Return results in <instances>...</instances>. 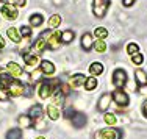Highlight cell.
I'll list each match as a JSON object with an SVG mask.
<instances>
[{
	"mask_svg": "<svg viewBox=\"0 0 147 139\" xmlns=\"http://www.w3.org/2000/svg\"><path fill=\"white\" fill-rule=\"evenodd\" d=\"M139 94H142V95H147V85H144V86H139Z\"/></svg>",
	"mask_w": 147,
	"mask_h": 139,
	"instance_id": "37",
	"label": "cell"
},
{
	"mask_svg": "<svg viewBox=\"0 0 147 139\" xmlns=\"http://www.w3.org/2000/svg\"><path fill=\"white\" fill-rule=\"evenodd\" d=\"M82 47H83V50H86V52H89L91 48L94 47V39H92V34H89V33H85L82 36Z\"/></svg>",
	"mask_w": 147,
	"mask_h": 139,
	"instance_id": "12",
	"label": "cell"
},
{
	"mask_svg": "<svg viewBox=\"0 0 147 139\" xmlns=\"http://www.w3.org/2000/svg\"><path fill=\"white\" fill-rule=\"evenodd\" d=\"M41 74H42V71H41V69H39V71H34L33 74H31V78H33V80H39L41 78Z\"/></svg>",
	"mask_w": 147,
	"mask_h": 139,
	"instance_id": "35",
	"label": "cell"
},
{
	"mask_svg": "<svg viewBox=\"0 0 147 139\" xmlns=\"http://www.w3.org/2000/svg\"><path fill=\"white\" fill-rule=\"evenodd\" d=\"M127 53L128 55H135V53H139V46L136 42H130L127 46Z\"/></svg>",
	"mask_w": 147,
	"mask_h": 139,
	"instance_id": "30",
	"label": "cell"
},
{
	"mask_svg": "<svg viewBox=\"0 0 147 139\" xmlns=\"http://www.w3.org/2000/svg\"><path fill=\"white\" fill-rule=\"evenodd\" d=\"M142 55L141 53H135V55H131V61H133V64H142Z\"/></svg>",
	"mask_w": 147,
	"mask_h": 139,
	"instance_id": "34",
	"label": "cell"
},
{
	"mask_svg": "<svg viewBox=\"0 0 147 139\" xmlns=\"http://www.w3.org/2000/svg\"><path fill=\"white\" fill-rule=\"evenodd\" d=\"M74 38H75V33H74L72 30H66V31H63V33H61V42L69 44V42H72Z\"/></svg>",
	"mask_w": 147,
	"mask_h": 139,
	"instance_id": "20",
	"label": "cell"
},
{
	"mask_svg": "<svg viewBox=\"0 0 147 139\" xmlns=\"http://www.w3.org/2000/svg\"><path fill=\"white\" fill-rule=\"evenodd\" d=\"M71 120H72V125L75 128H82V127H85V125H86V120H88V119H86V116L83 113H75L71 117Z\"/></svg>",
	"mask_w": 147,
	"mask_h": 139,
	"instance_id": "10",
	"label": "cell"
},
{
	"mask_svg": "<svg viewBox=\"0 0 147 139\" xmlns=\"http://www.w3.org/2000/svg\"><path fill=\"white\" fill-rule=\"evenodd\" d=\"M74 114H75V111H74L72 108H67V109H66V111H64V116H66V117H67V119H71V117L74 116Z\"/></svg>",
	"mask_w": 147,
	"mask_h": 139,
	"instance_id": "36",
	"label": "cell"
},
{
	"mask_svg": "<svg viewBox=\"0 0 147 139\" xmlns=\"http://www.w3.org/2000/svg\"><path fill=\"white\" fill-rule=\"evenodd\" d=\"M0 2H2L3 5H5V3H11V0H0Z\"/></svg>",
	"mask_w": 147,
	"mask_h": 139,
	"instance_id": "41",
	"label": "cell"
},
{
	"mask_svg": "<svg viewBox=\"0 0 147 139\" xmlns=\"http://www.w3.org/2000/svg\"><path fill=\"white\" fill-rule=\"evenodd\" d=\"M39 69L42 71V74H44V75H53V74H55V66H53V62L49 61V60L41 61Z\"/></svg>",
	"mask_w": 147,
	"mask_h": 139,
	"instance_id": "11",
	"label": "cell"
},
{
	"mask_svg": "<svg viewBox=\"0 0 147 139\" xmlns=\"http://www.w3.org/2000/svg\"><path fill=\"white\" fill-rule=\"evenodd\" d=\"M59 24H61V16L53 14L49 19V28H57V27H59Z\"/></svg>",
	"mask_w": 147,
	"mask_h": 139,
	"instance_id": "25",
	"label": "cell"
},
{
	"mask_svg": "<svg viewBox=\"0 0 147 139\" xmlns=\"http://www.w3.org/2000/svg\"><path fill=\"white\" fill-rule=\"evenodd\" d=\"M85 81H86V77L83 74H75L71 80H69V86H71V88H78V86L85 85Z\"/></svg>",
	"mask_w": 147,
	"mask_h": 139,
	"instance_id": "13",
	"label": "cell"
},
{
	"mask_svg": "<svg viewBox=\"0 0 147 139\" xmlns=\"http://www.w3.org/2000/svg\"><path fill=\"white\" fill-rule=\"evenodd\" d=\"M111 99H113V97H111L110 94H103L99 100V111H107L108 106L111 105Z\"/></svg>",
	"mask_w": 147,
	"mask_h": 139,
	"instance_id": "17",
	"label": "cell"
},
{
	"mask_svg": "<svg viewBox=\"0 0 147 139\" xmlns=\"http://www.w3.org/2000/svg\"><path fill=\"white\" fill-rule=\"evenodd\" d=\"M17 122H19V127H22V128H31V127H33L34 120L31 119L28 114H22V116H19Z\"/></svg>",
	"mask_w": 147,
	"mask_h": 139,
	"instance_id": "16",
	"label": "cell"
},
{
	"mask_svg": "<svg viewBox=\"0 0 147 139\" xmlns=\"http://www.w3.org/2000/svg\"><path fill=\"white\" fill-rule=\"evenodd\" d=\"M142 113H144V116L147 117V100L142 103Z\"/></svg>",
	"mask_w": 147,
	"mask_h": 139,
	"instance_id": "39",
	"label": "cell"
},
{
	"mask_svg": "<svg viewBox=\"0 0 147 139\" xmlns=\"http://www.w3.org/2000/svg\"><path fill=\"white\" fill-rule=\"evenodd\" d=\"M6 139H22V130L20 128H11L6 133Z\"/></svg>",
	"mask_w": 147,
	"mask_h": 139,
	"instance_id": "23",
	"label": "cell"
},
{
	"mask_svg": "<svg viewBox=\"0 0 147 139\" xmlns=\"http://www.w3.org/2000/svg\"><path fill=\"white\" fill-rule=\"evenodd\" d=\"M22 56H24V61H25V64L30 66V67L41 64V61H39V58H38V55H33V53H22Z\"/></svg>",
	"mask_w": 147,
	"mask_h": 139,
	"instance_id": "14",
	"label": "cell"
},
{
	"mask_svg": "<svg viewBox=\"0 0 147 139\" xmlns=\"http://www.w3.org/2000/svg\"><path fill=\"white\" fill-rule=\"evenodd\" d=\"M89 72L92 75H100L103 72V64H102V62H99V61H94L92 64L89 66Z\"/></svg>",
	"mask_w": 147,
	"mask_h": 139,
	"instance_id": "19",
	"label": "cell"
},
{
	"mask_svg": "<svg viewBox=\"0 0 147 139\" xmlns=\"http://www.w3.org/2000/svg\"><path fill=\"white\" fill-rule=\"evenodd\" d=\"M111 97H113V100L117 103L119 106H127L128 102H130V100H128V95H127L124 91H122V89H116Z\"/></svg>",
	"mask_w": 147,
	"mask_h": 139,
	"instance_id": "9",
	"label": "cell"
},
{
	"mask_svg": "<svg viewBox=\"0 0 147 139\" xmlns=\"http://www.w3.org/2000/svg\"><path fill=\"white\" fill-rule=\"evenodd\" d=\"M2 14L8 20H16L17 19V9H16L14 5H11V3H5V5L2 6Z\"/></svg>",
	"mask_w": 147,
	"mask_h": 139,
	"instance_id": "6",
	"label": "cell"
},
{
	"mask_svg": "<svg viewBox=\"0 0 147 139\" xmlns=\"http://www.w3.org/2000/svg\"><path fill=\"white\" fill-rule=\"evenodd\" d=\"M47 114H49V117H50L52 120H58V117H59V111L55 105H49L47 106Z\"/></svg>",
	"mask_w": 147,
	"mask_h": 139,
	"instance_id": "24",
	"label": "cell"
},
{
	"mask_svg": "<svg viewBox=\"0 0 147 139\" xmlns=\"http://www.w3.org/2000/svg\"><path fill=\"white\" fill-rule=\"evenodd\" d=\"M6 71H8V74L14 80H19L20 77H25L22 67H20L19 64H16V62H8V64H6Z\"/></svg>",
	"mask_w": 147,
	"mask_h": 139,
	"instance_id": "7",
	"label": "cell"
},
{
	"mask_svg": "<svg viewBox=\"0 0 147 139\" xmlns=\"http://www.w3.org/2000/svg\"><path fill=\"white\" fill-rule=\"evenodd\" d=\"M94 50L99 52V53H103L107 50V44H105L103 39H96L94 41Z\"/></svg>",
	"mask_w": 147,
	"mask_h": 139,
	"instance_id": "27",
	"label": "cell"
},
{
	"mask_svg": "<svg viewBox=\"0 0 147 139\" xmlns=\"http://www.w3.org/2000/svg\"><path fill=\"white\" fill-rule=\"evenodd\" d=\"M121 138H122V130H117V128L113 127L99 130L94 134V139H121Z\"/></svg>",
	"mask_w": 147,
	"mask_h": 139,
	"instance_id": "1",
	"label": "cell"
},
{
	"mask_svg": "<svg viewBox=\"0 0 147 139\" xmlns=\"http://www.w3.org/2000/svg\"><path fill=\"white\" fill-rule=\"evenodd\" d=\"M135 80L139 86H144V85H147V74L144 71H141V69H138L135 72Z\"/></svg>",
	"mask_w": 147,
	"mask_h": 139,
	"instance_id": "18",
	"label": "cell"
},
{
	"mask_svg": "<svg viewBox=\"0 0 147 139\" xmlns=\"http://www.w3.org/2000/svg\"><path fill=\"white\" fill-rule=\"evenodd\" d=\"M3 47H5V39L0 36V48H3Z\"/></svg>",
	"mask_w": 147,
	"mask_h": 139,
	"instance_id": "40",
	"label": "cell"
},
{
	"mask_svg": "<svg viewBox=\"0 0 147 139\" xmlns=\"http://www.w3.org/2000/svg\"><path fill=\"white\" fill-rule=\"evenodd\" d=\"M125 83H127V72L124 69H116L113 72V85L117 89H121L125 86Z\"/></svg>",
	"mask_w": 147,
	"mask_h": 139,
	"instance_id": "5",
	"label": "cell"
},
{
	"mask_svg": "<svg viewBox=\"0 0 147 139\" xmlns=\"http://www.w3.org/2000/svg\"><path fill=\"white\" fill-rule=\"evenodd\" d=\"M103 119H105V124H108L110 127H113V125L116 124V116H114V114H111V113H107Z\"/></svg>",
	"mask_w": 147,
	"mask_h": 139,
	"instance_id": "31",
	"label": "cell"
},
{
	"mask_svg": "<svg viewBox=\"0 0 147 139\" xmlns=\"http://www.w3.org/2000/svg\"><path fill=\"white\" fill-rule=\"evenodd\" d=\"M28 116L34 120V122L39 120L41 116H42V106H41V105H33L30 108V111H28Z\"/></svg>",
	"mask_w": 147,
	"mask_h": 139,
	"instance_id": "15",
	"label": "cell"
},
{
	"mask_svg": "<svg viewBox=\"0 0 147 139\" xmlns=\"http://www.w3.org/2000/svg\"><path fill=\"white\" fill-rule=\"evenodd\" d=\"M135 2H136V0H124L122 3H124V6H131Z\"/></svg>",
	"mask_w": 147,
	"mask_h": 139,
	"instance_id": "38",
	"label": "cell"
},
{
	"mask_svg": "<svg viewBox=\"0 0 147 139\" xmlns=\"http://www.w3.org/2000/svg\"><path fill=\"white\" fill-rule=\"evenodd\" d=\"M61 46V31H53L47 39V47L50 50H57Z\"/></svg>",
	"mask_w": 147,
	"mask_h": 139,
	"instance_id": "8",
	"label": "cell"
},
{
	"mask_svg": "<svg viewBox=\"0 0 147 139\" xmlns=\"http://www.w3.org/2000/svg\"><path fill=\"white\" fill-rule=\"evenodd\" d=\"M6 91H8L9 97H20V95H25V86H24L19 80H14V81L8 86Z\"/></svg>",
	"mask_w": 147,
	"mask_h": 139,
	"instance_id": "4",
	"label": "cell"
},
{
	"mask_svg": "<svg viewBox=\"0 0 147 139\" xmlns=\"http://www.w3.org/2000/svg\"><path fill=\"white\" fill-rule=\"evenodd\" d=\"M59 88H61V86H59ZM57 89V91H55L53 94H52V95H53V103L55 105H63V102H64V94L61 92V89Z\"/></svg>",
	"mask_w": 147,
	"mask_h": 139,
	"instance_id": "21",
	"label": "cell"
},
{
	"mask_svg": "<svg viewBox=\"0 0 147 139\" xmlns=\"http://www.w3.org/2000/svg\"><path fill=\"white\" fill-rule=\"evenodd\" d=\"M9 100V94L5 88H0V102H8Z\"/></svg>",
	"mask_w": 147,
	"mask_h": 139,
	"instance_id": "33",
	"label": "cell"
},
{
	"mask_svg": "<svg viewBox=\"0 0 147 139\" xmlns=\"http://www.w3.org/2000/svg\"><path fill=\"white\" fill-rule=\"evenodd\" d=\"M19 33H20V36L28 38L30 34H31V28H30V27H27V25H22V27L19 28Z\"/></svg>",
	"mask_w": 147,
	"mask_h": 139,
	"instance_id": "32",
	"label": "cell"
},
{
	"mask_svg": "<svg viewBox=\"0 0 147 139\" xmlns=\"http://www.w3.org/2000/svg\"><path fill=\"white\" fill-rule=\"evenodd\" d=\"M6 34H8V38L13 41V42H20V34H19V31H17L16 28H8L6 30Z\"/></svg>",
	"mask_w": 147,
	"mask_h": 139,
	"instance_id": "22",
	"label": "cell"
},
{
	"mask_svg": "<svg viewBox=\"0 0 147 139\" xmlns=\"http://www.w3.org/2000/svg\"><path fill=\"white\" fill-rule=\"evenodd\" d=\"M96 86H97V78H96V77H89V78H86V81H85V88H86V91H92V89H96Z\"/></svg>",
	"mask_w": 147,
	"mask_h": 139,
	"instance_id": "28",
	"label": "cell"
},
{
	"mask_svg": "<svg viewBox=\"0 0 147 139\" xmlns=\"http://www.w3.org/2000/svg\"><path fill=\"white\" fill-rule=\"evenodd\" d=\"M47 36H50V33H49V31H44V33L36 39V42L31 46V53L33 55H39L47 48V39H45Z\"/></svg>",
	"mask_w": 147,
	"mask_h": 139,
	"instance_id": "3",
	"label": "cell"
},
{
	"mask_svg": "<svg viewBox=\"0 0 147 139\" xmlns=\"http://www.w3.org/2000/svg\"><path fill=\"white\" fill-rule=\"evenodd\" d=\"M110 0H92V13L96 17H103L108 11Z\"/></svg>",
	"mask_w": 147,
	"mask_h": 139,
	"instance_id": "2",
	"label": "cell"
},
{
	"mask_svg": "<svg viewBox=\"0 0 147 139\" xmlns=\"http://www.w3.org/2000/svg\"><path fill=\"white\" fill-rule=\"evenodd\" d=\"M36 139H45V138H42V136H39V138H36Z\"/></svg>",
	"mask_w": 147,
	"mask_h": 139,
	"instance_id": "42",
	"label": "cell"
},
{
	"mask_svg": "<svg viewBox=\"0 0 147 139\" xmlns=\"http://www.w3.org/2000/svg\"><path fill=\"white\" fill-rule=\"evenodd\" d=\"M42 16H41V14H33V16H31L30 17V25L31 27H39L41 25V24H42Z\"/></svg>",
	"mask_w": 147,
	"mask_h": 139,
	"instance_id": "29",
	"label": "cell"
},
{
	"mask_svg": "<svg viewBox=\"0 0 147 139\" xmlns=\"http://www.w3.org/2000/svg\"><path fill=\"white\" fill-rule=\"evenodd\" d=\"M94 36L97 38V39H107L108 36V30L103 28V27H97L96 30H94Z\"/></svg>",
	"mask_w": 147,
	"mask_h": 139,
	"instance_id": "26",
	"label": "cell"
}]
</instances>
